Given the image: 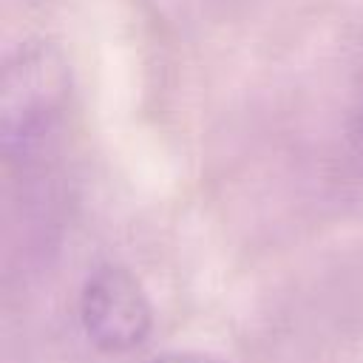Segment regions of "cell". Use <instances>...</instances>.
I'll return each mask as SVG.
<instances>
[{
  "mask_svg": "<svg viewBox=\"0 0 363 363\" xmlns=\"http://www.w3.org/2000/svg\"><path fill=\"white\" fill-rule=\"evenodd\" d=\"M71 65L51 40H28L9 54L0 74V142L6 156L34 150L65 113Z\"/></svg>",
  "mask_w": 363,
  "mask_h": 363,
  "instance_id": "1",
  "label": "cell"
},
{
  "mask_svg": "<svg viewBox=\"0 0 363 363\" xmlns=\"http://www.w3.org/2000/svg\"><path fill=\"white\" fill-rule=\"evenodd\" d=\"M79 320L96 349L122 354L147 340L153 329V306L130 269L105 264L82 284Z\"/></svg>",
  "mask_w": 363,
  "mask_h": 363,
  "instance_id": "2",
  "label": "cell"
},
{
  "mask_svg": "<svg viewBox=\"0 0 363 363\" xmlns=\"http://www.w3.org/2000/svg\"><path fill=\"white\" fill-rule=\"evenodd\" d=\"M352 145H354L357 156L363 159V85L357 91V105H354V116H352Z\"/></svg>",
  "mask_w": 363,
  "mask_h": 363,
  "instance_id": "3",
  "label": "cell"
},
{
  "mask_svg": "<svg viewBox=\"0 0 363 363\" xmlns=\"http://www.w3.org/2000/svg\"><path fill=\"white\" fill-rule=\"evenodd\" d=\"M153 363H218L207 354H199V352H167L162 357H156Z\"/></svg>",
  "mask_w": 363,
  "mask_h": 363,
  "instance_id": "4",
  "label": "cell"
}]
</instances>
